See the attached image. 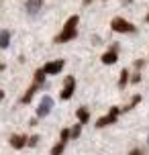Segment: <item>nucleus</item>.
I'll use <instances>...</instances> for the list:
<instances>
[{
  "label": "nucleus",
  "mask_w": 149,
  "mask_h": 155,
  "mask_svg": "<svg viewBox=\"0 0 149 155\" xmlns=\"http://www.w3.org/2000/svg\"><path fill=\"white\" fill-rule=\"evenodd\" d=\"M78 23H80L78 15L70 16V18L65 21V25H63V31L55 37V43H68L71 39H76V35H78Z\"/></svg>",
  "instance_id": "nucleus-1"
},
{
  "label": "nucleus",
  "mask_w": 149,
  "mask_h": 155,
  "mask_svg": "<svg viewBox=\"0 0 149 155\" xmlns=\"http://www.w3.org/2000/svg\"><path fill=\"white\" fill-rule=\"evenodd\" d=\"M43 78H45V71H43V68H41V70L35 71V82L31 84V88H29V90H27V94L21 98V102H23V104H29V102L33 100L35 92H37L39 88H43Z\"/></svg>",
  "instance_id": "nucleus-2"
},
{
  "label": "nucleus",
  "mask_w": 149,
  "mask_h": 155,
  "mask_svg": "<svg viewBox=\"0 0 149 155\" xmlns=\"http://www.w3.org/2000/svg\"><path fill=\"white\" fill-rule=\"evenodd\" d=\"M110 27H112V31H117V33H135V31H137L135 25H131L129 21L121 18V16H114L112 23H110Z\"/></svg>",
  "instance_id": "nucleus-3"
},
{
  "label": "nucleus",
  "mask_w": 149,
  "mask_h": 155,
  "mask_svg": "<svg viewBox=\"0 0 149 155\" xmlns=\"http://www.w3.org/2000/svg\"><path fill=\"white\" fill-rule=\"evenodd\" d=\"M118 114H121V108H118V106H112V108L108 110V114L96 120V127H98V129H102V127H108V124H112L114 120H117Z\"/></svg>",
  "instance_id": "nucleus-4"
},
{
  "label": "nucleus",
  "mask_w": 149,
  "mask_h": 155,
  "mask_svg": "<svg viewBox=\"0 0 149 155\" xmlns=\"http://www.w3.org/2000/svg\"><path fill=\"white\" fill-rule=\"evenodd\" d=\"M74 92H76V78L68 76L65 78V86H63V90H61V98L63 100H70L71 96H74Z\"/></svg>",
  "instance_id": "nucleus-5"
},
{
  "label": "nucleus",
  "mask_w": 149,
  "mask_h": 155,
  "mask_svg": "<svg viewBox=\"0 0 149 155\" xmlns=\"http://www.w3.org/2000/svg\"><path fill=\"white\" fill-rule=\"evenodd\" d=\"M53 108V98L51 96H43V100H41L39 108H37V116H47Z\"/></svg>",
  "instance_id": "nucleus-6"
},
{
  "label": "nucleus",
  "mask_w": 149,
  "mask_h": 155,
  "mask_svg": "<svg viewBox=\"0 0 149 155\" xmlns=\"http://www.w3.org/2000/svg\"><path fill=\"white\" fill-rule=\"evenodd\" d=\"M63 68V61L61 59H55V61H49L43 65V71H45V76H55V74H59Z\"/></svg>",
  "instance_id": "nucleus-7"
},
{
  "label": "nucleus",
  "mask_w": 149,
  "mask_h": 155,
  "mask_svg": "<svg viewBox=\"0 0 149 155\" xmlns=\"http://www.w3.org/2000/svg\"><path fill=\"white\" fill-rule=\"evenodd\" d=\"M27 137H25V135H12V137H10V145H12V147L15 149H23L25 145H27Z\"/></svg>",
  "instance_id": "nucleus-8"
},
{
  "label": "nucleus",
  "mask_w": 149,
  "mask_h": 155,
  "mask_svg": "<svg viewBox=\"0 0 149 155\" xmlns=\"http://www.w3.org/2000/svg\"><path fill=\"white\" fill-rule=\"evenodd\" d=\"M117 45H112V49L110 51H106V53L102 55V63H106V65H110V63H114L117 61Z\"/></svg>",
  "instance_id": "nucleus-9"
},
{
  "label": "nucleus",
  "mask_w": 149,
  "mask_h": 155,
  "mask_svg": "<svg viewBox=\"0 0 149 155\" xmlns=\"http://www.w3.org/2000/svg\"><path fill=\"white\" fill-rule=\"evenodd\" d=\"M43 6V0H27V10H29V15H37Z\"/></svg>",
  "instance_id": "nucleus-10"
},
{
  "label": "nucleus",
  "mask_w": 149,
  "mask_h": 155,
  "mask_svg": "<svg viewBox=\"0 0 149 155\" xmlns=\"http://www.w3.org/2000/svg\"><path fill=\"white\" fill-rule=\"evenodd\" d=\"M10 45V31H0V49H6Z\"/></svg>",
  "instance_id": "nucleus-11"
},
{
  "label": "nucleus",
  "mask_w": 149,
  "mask_h": 155,
  "mask_svg": "<svg viewBox=\"0 0 149 155\" xmlns=\"http://www.w3.org/2000/svg\"><path fill=\"white\" fill-rule=\"evenodd\" d=\"M76 116H78L80 123H88V118H90V112H88V108H78Z\"/></svg>",
  "instance_id": "nucleus-12"
},
{
  "label": "nucleus",
  "mask_w": 149,
  "mask_h": 155,
  "mask_svg": "<svg viewBox=\"0 0 149 155\" xmlns=\"http://www.w3.org/2000/svg\"><path fill=\"white\" fill-rule=\"evenodd\" d=\"M127 82H129V71L123 70V71H121V80H118V88H125Z\"/></svg>",
  "instance_id": "nucleus-13"
},
{
  "label": "nucleus",
  "mask_w": 149,
  "mask_h": 155,
  "mask_svg": "<svg viewBox=\"0 0 149 155\" xmlns=\"http://www.w3.org/2000/svg\"><path fill=\"white\" fill-rule=\"evenodd\" d=\"M63 147H65L63 143H57V145L51 149V155H61V153H63Z\"/></svg>",
  "instance_id": "nucleus-14"
},
{
  "label": "nucleus",
  "mask_w": 149,
  "mask_h": 155,
  "mask_svg": "<svg viewBox=\"0 0 149 155\" xmlns=\"http://www.w3.org/2000/svg\"><path fill=\"white\" fill-rule=\"evenodd\" d=\"M80 133H82V124H76V127L71 129V139H78Z\"/></svg>",
  "instance_id": "nucleus-15"
},
{
  "label": "nucleus",
  "mask_w": 149,
  "mask_h": 155,
  "mask_svg": "<svg viewBox=\"0 0 149 155\" xmlns=\"http://www.w3.org/2000/svg\"><path fill=\"white\" fill-rule=\"evenodd\" d=\"M70 137H71V131H70V129H63V131H61V143H63V145H65V141L70 139Z\"/></svg>",
  "instance_id": "nucleus-16"
},
{
  "label": "nucleus",
  "mask_w": 149,
  "mask_h": 155,
  "mask_svg": "<svg viewBox=\"0 0 149 155\" xmlns=\"http://www.w3.org/2000/svg\"><path fill=\"white\" fill-rule=\"evenodd\" d=\"M37 143H39V137H37V135H33L31 139L27 141V145H29V147H35V145H37Z\"/></svg>",
  "instance_id": "nucleus-17"
},
{
  "label": "nucleus",
  "mask_w": 149,
  "mask_h": 155,
  "mask_svg": "<svg viewBox=\"0 0 149 155\" xmlns=\"http://www.w3.org/2000/svg\"><path fill=\"white\" fill-rule=\"evenodd\" d=\"M139 80H141V74H135V76L131 78V82H135V84H137V82H139Z\"/></svg>",
  "instance_id": "nucleus-18"
},
{
  "label": "nucleus",
  "mask_w": 149,
  "mask_h": 155,
  "mask_svg": "<svg viewBox=\"0 0 149 155\" xmlns=\"http://www.w3.org/2000/svg\"><path fill=\"white\" fill-rule=\"evenodd\" d=\"M129 155H143V151H141V149H133Z\"/></svg>",
  "instance_id": "nucleus-19"
},
{
  "label": "nucleus",
  "mask_w": 149,
  "mask_h": 155,
  "mask_svg": "<svg viewBox=\"0 0 149 155\" xmlns=\"http://www.w3.org/2000/svg\"><path fill=\"white\" fill-rule=\"evenodd\" d=\"M2 98H4V92H2V90H0V100H2Z\"/></svg>",
  "instance_id": "nucleus-20"
},
{
  "label": "nucleus",
  "mask_w": 149,
  "mask_h": 155,
  "mask_svg": "<svg viewBox=\"0 0 149 155\" xmlns=\"http://www.w3.org/2000/svg\"><path fill=\"white\" fill-rule=\"evenodd\" d=\"M90 2H92V0H84V4H90Z\"/></svg>",
  "instance_id": "nucleus-21"
},
{
  "label": "nucleus",
  "mask_w": 149,
  "mask_h": 155,
  "mask_svg": "<svg viewBox=\"0 0 149 155\" xmlns=\"http://www.w3.org/2000/svg\"><path fill=\"white\" fill-rule=\"evenodd\" d=\"M145 21H147V23H149V12H147V16H145Z\"/></svg>",
  "instance_id": "nucleus-22"
}]
</instances>
